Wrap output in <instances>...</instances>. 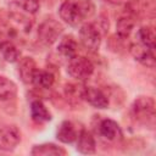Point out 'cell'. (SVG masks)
Masks as SVG:
<instances>
[{
	"label": "cell",
	"instance_id": "obj_1",
	"mask_svg": "<svg viewBox=\"0 0 156 156\" xmlns=\"http://www.w3.org/2000/svg\"><path fill=\"white\" fill-rule=\"evenodd\" d=\"M94 12L95 5L91 0H66L58 9L60 18L72 27H77L84 20L90 18Z\"/></svg>",
	"mask_w": 156,
	"mask_h": 156
},
{
	"label": "cell",
	"instance_id": "obj_2",
	"mask_svg": "<svg viewBox=\"0 0 156 156\" xmlns=\"http://www.w3.org/2000/svg\"><path fill=\"white\" fill-rule=\"evenodd\" d=\"M67 73L77 80H85L94 73V65L89 58L76 55L68 60Z\"/></svg>",
	"mask_w": 156,
	"mask_h": 156
},
{
	"label": "cell",
	"instance_id": "obj_3",
	"mask_svg": "<svg viewBox=\"0 0 156 156\" xmlns=\"http://www.w3.org/2000/svg\"><path fill=\"white\" fill-rule=\"evenodd\" d=\"M62 32H63V27L61 26L60 22L52 18H46L38 27V39L41 44L50 46L56 40H58Z\"/></svg>",
	"mask_w": 156,
	"mask_h": 156
},
{
	"label": "cell",
	"instance_id": "obj_4",
	"mask_svg": "<svg viewBox=\"0 0 156 156\" xmlns=\"http://www.w3.org/2000/svg\"><path fill=\"white\" fill-rule=\"evenodd\" d=\"M133 113L139 122L144 124H154L155 100L151 96H139L133 104Z\"/></svg>",
	"mask_w": 156,
	"mask_h": 156
},
{
	"label": "cell",
	"instance_id": "obj_5",
	"mask_svg": "<svg viewBox=\"0 0 156 156\" xmlns=\"http://www.w3.org/2000/svg\"><path fill=\"white\" fill-rule=\"evenodd\" d=\"M79 40L85 49L90 51L99 50L101 44L100 29L94 23H84L79 28Z\"/></svg>",
	"mask_w": 156,
	"mask_h": 156
},
{
	"label": "cell",
	"instance_id": "obj_6",
	"mask_svg": "<svg viewBox=\"0 0 156 156\" xmlns=\"http://www.w3.org/2000/svg\"><path fill=\"white\" fill-rule=\"evenodd\" d=\"M21 141V130L15 124H4L0 127V150L12 151Z\"/></svg>",
	"mask_w": 156,
	"mask_h": 156
},
{
	"label": "cell",
	"instance_id": "obj_7",
	"mask_svg": "<svg viewBox=\"0 0 156 156\" xmlns=\"http://www.w3.org/2000/svg\"><path fill=\"white\" fill-rule=\"evenodd\" d=\"M133 57L146 67H155V50L144 46L140 43H133L129 48Z\"/></svg>",
	"mask_w": 156,
	"mask_h": 156
},
{
	"label": "cell",
	"instance_id": "obj_8",
	"mask_svg": "<svg viewBox=\"0 0 156 156\" xmlns=\"http://www.w3.org/2000/svg\"><path fill=\"white\" fill-rule=\"evenodd\" d=\"M82 99H84L88 104H90L95 108H106L108 106L107 96L98 88L94 87H85L83 88Z\"/></svg>",
	"mask_w": 156,
	"mask_h": 156
},
{
	"label": "cell",
	"instance_id": "obj_9",
	"mask_svg": "<svg viewBox=\"0 0 156 156\" xmlns=\"http://www.w3.org/2000/svg\"><path fill=\"white\" fill-rule=\"evenodd\" d=\"M99 133L101 136H104L106 140L116 141L122 138V129L119 124L110 118H105L99 124Z\"/></svg>",
	"mask_w": 156,
	"mask_h": 156
},
{
	"label": "cell",
	"instance_id": "obj_10",
	"mask_svg": "<svg viewBox=\"0 0 156 156\" xmlns=\"http://www.w3.org/2000/svg\"><path fill=\"white\" fill-rule=\"evenodd\" d=\"M37 69H38L37 63L32 57H23L18 62V67H17L18 76L21 80L26 84H32V80Z\"/></svg>",
	"mask_w": 156,
	"mask_h": 156
},
{
	"label": "cell",
	"instance_id": "obj_11",
	"mask_svg": "<svg viewBox=\"0 0 156 156\" xmlns=\"http://www.w3.org/2000/svg\"><path fill=\"white\" fill-rule=\"evenodd\" d=\"M78 130L76 126L71 121H63L60 123L57 130H56V138L58 141L63 144H71L77 140L78 136Z\"/></svg>",
	"mask_w": 156,
	"mask_h": 156
},
{
	"label": "cell",
	"instance_id": "obj_12",
	"mask_svg": "<svg viewBox=\"0 0 156 156\" xmlns=\"http://www.w3.org/2000/svg\"><path fill=\"white\" fill-rule=\"evenodd\" d=\"M77 150L84 155H91L96 151V143L90 132L82 129L77 136Z\"/></svg>",
	"mask_w": 156,
	"mask_h": 156
},
{
	"label": "cell",
	"instance_id": "obj_13",
	"mask_svg": "<svg viewBox=\"0 0 156 156\" xmlns=\"http://www.w3.org/2000/svg\"><path fill=\"white\" fill-rule=\"evenodd\" d=\"M77 49H78L77 41L71 34L63 35L57 44V52L60 54V56L62 58H65L67 61L77 55Z\"/></svg>",
	"mask_w": 156,
	"mask_h": 156
},
{
	"label": "cell",
	"instance_id": "obj_14",
	"mask_svg": "<svg viewBox=\"0 0 156 156\" xmlns=\"http://www.w3.org/2000/svg\"><path fill=\"white\" fill-rule=\"evenodd\" d=\"M30 117L37 123H45L51 121V113L40 100H33L30 102Z\"/></svg>",
	"mask_w": 156,
	"mask_h": 156
},
{
	"label": "cell",
	"instance_id": "obj_15",
	"mask_svg": "<svg viewBox=\"0 0 156 156\" xmlns=\"http://www.w3.org/2000/svg\"><path fill=\"white\" fill-rule=\"evenodd\" d=\"M66 154H67V151L62 146H58V145L52 144V143H45V144L35 145V146H33V149L30 151V155H33V156H40V155L65 156Z\"/></svg>",
	"mask_w": 156,
	"mask_h": 156
},
{
	"label": "cell",
	"instance_id": "obj_16",
	"mask_svg": "<svg viewBox=\"0 0 156 156\" xmlns=\"http://www.w3.org/2000/svg\"><path fill=\"white\" fill-rule=\"evenodd\" d=\"M0 55L6 62L13 63L20 60L21 54H20V50L17 49V46L12 41L4 40L0 43Z\"/></svg>",
	"mask_w": 156,
	"mask_h": 156
},
{
	"label": "cell",
	"instance_id": "obj_17",
	"mask_svg": "<svg viewBox=\"0 0 156 156\" xmlns=\"http://www.w3.org/2000/svg\"><path fill=\"white\" fill-rule=\"evenodd\" d=\"M54 82H55V77L51 72L38 68L37 72L34 73L32 84H34L39 89H49L52 87Z\"/></svg>",
	"mask_w": 156,
	"mask_h": 156
},
{
	"label": "cell",
	"instance_id": "obj_18",
	"mask_svg": "<svg viewBox=\"0 0 156 156\" xmlns=\"http://www.w3.org/2000/svg\"><path fill=\"white\" fill-rule=\"evenodd\" d=\"M17 94V85L5 76H0V101L13 99Z\"/></svg>",
	"mask_w": 156,
	"mask_h": 156
},
{
	"label": "cell",
	"instance_id": "obj_19",
	"mask_svg": "<svg viewBox=\"0 0 156 156\" xmlns=\"http://www.w3.org/2000/svg\"><path fill=\"white\" fill-rule=\"evenodd\" d=\"M134 20L130 16H122L118 18L117 24H116V29H117V35L121 39H126L129 37V34L132 33L133 28H134Z\"/></svg>",
	"mask_w": 156,
	"mask_h": 156
},
{
	"label": "cell",
	"instance_id": "obj_20",
	"mask_svg": "<svg viewBox=\"0 0 156 156\" xmlns=\"http://www.w3.org/2000/svg\"><path fill=\"white\" fill-rule=\"evenodd\" d=\"M138 43L143 44L144 46L155 50V30L150 26H144L138 30Z\"/></svg>",
	"mask_w": 156,
	"mask_h": 156
},
{
	"label": "cell",
	"instance_id": "obj_21",
	"mask_svg": "<svg viewBox=\"0 0 156 156\" xmlns=\"http://www.w3.org/2000/svg\"><path fill=\"white\" fill-rule=\"evenodd\" d=\"M17 5L27 13H35L39 9V0H17Z\"/></svg>",
	"mask_w": 156,
	"mask_h": 156
},
{
	"label": "cell",
	"instance_id": "obj_22",
	"mask_svg": "<svg viewBox=\"0 0 156 156\" xmlns=\"http://www.w3.org/2000/svg\"><path fill=\"white\" fill-rule=\"evenodd\" d=\"M106 1H111V2H112V1H116V0H106ZM117 1H118V0H117Z\"/></svg>",
	"mask_w": 156,
	"mask_h": 156
}]
</instances>
